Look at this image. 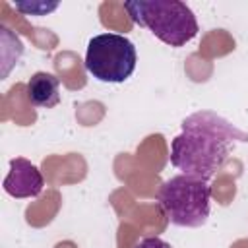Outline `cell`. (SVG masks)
Returning <instances> with one entry per match:
<instances>
[{"label": "cell", "mask_w": 248, "mask_h": 248, "mask_svg": "<svg viewBox=\"0 0 248 248\" xmlns=\"http://www.w3.org/2000/svg\"><path fill=\"white\" fill-rule=\"evenodd\" d=\"M45 188V178L37 165L23 157L10 161V170L4 178V190L12 198H37Z\"/></svg>", "instance_id": "cell-5"}, {"label": "cell", "mask_w": 248, "mask_h": 248, "mask_svg": "<svg viewBox=\"0 0 248 248\" xmlns=\"http://www.w3.org/2000/svg\"><path fill=\"white\" fill-rule=\"evenodd\" d=\"M138 54L134 43L118 33H101L87 43L85 70L99 81L122 83L136 70Z\"/></svg>", "instance_id": "cell-4"}, {"label": "cell", "mask_w": 248, "mask_h": 248, "mask_svg": "<svg viewBox=\"0 0 248 248\" xmlns=\"http://www.w3.org/2000/svg\"><path fill=\"white\" fill-rule=\"evenodd\" d=\"M159 207L176 227H202L209 217L211 186L205 180L176 174L165 180L157 194Z\"/></svg>", "instance_id": "cell-3"}, {"label": "cell", "mask_w": 248, "mask_h": 248, "mask_svg": "<svg viewBox=\"0 0 248 248\" xmlns=\"http://www.w3.org/2000/svg\"><path fill=\"white\" fill-rule=\"evenodd\" d=\"M124 10L140 27L149 29L169 46H184L198 35L194 12L180 0H132Z\"/></svg>", "instance_id": "cell-2"}, {"label": "cell", "mask_w": 248, "mask_h": 248, "mask_svg": "<svg viewBox=\"0 0 248 248\" xmlns=\"http://www.w3.org/2000/svg\"><path fill=\"white\" fill-rule=\"evenodd\" d=\"M58 8V2H52V4H46V2H29V4H23V2H17L16 4V10L27 14V16H46L50 12H54Z\"/></svg>", "instance_id": "cell-7"}, {"label": "cell", "mask_w": 248, "mask_h": 248, "mask_svg": "<svg viewBox=\"0 0 248 248\" xmlns=\"http://www.w3.org/2000/svg\"><path fill=\"white\" fill-rule=\"evenodd\" d=\"M27 99L33 107L52 108L60 103V81L48 72H35L27 81Z\"/></svg>", "instance_id": "cell-6"}, {"label": "cell", "mask_w": 248, "mask_h": 248, "mask_svg": "<svg viewBox=\"0 0 248 248\" xmlns=\"http://www.w3.org/2000/svg\"><path fill=\"white\" fill-rule=\"evenodd\" d=\"M242 141H248V134L232 122L213 110H198L182 120L180 134L170 143V165L209 182Z\"/></svg>", "instance_id": "cell-1"}, {"label": "cell", "mask_w": 248, "mask_h": 248, "mask_svg": "<svg viewBox=\"0 0 248 248\" xmlns=\"http://www.w3.org/2000/svg\"><path fill=\"white\" fill-rule=\"evenodd\" d=\"M136 248H172V246H170L167 240L159 238V236H147V238L140 240V242L136 244Z\"/></svg>", "instance_id": "cell-8"}]
</instances>
